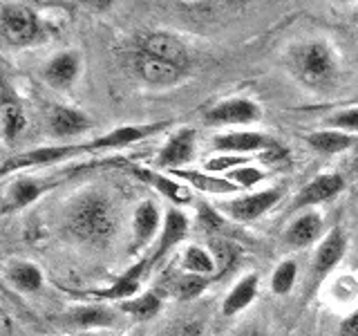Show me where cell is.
I'll return each instance as SVG.
<instances>
[{"label":"cell","mask_w":358,"mask_h":336,"mask_svg":"<svg viewBox=\"0 0 358 336\" xmlns=\"http://www.w3.org/2000/svg\"><path fill=\"white\" fill-rule=\"evenodd\" d=\"M70 227L81 240L103 242L117 227L115 211L101 195H87L76 204L70 218Z\"/></svg>","instance_id":"cell-1"},{"label":"cell","mask_w":358,"mask_h":336,"mask_svg":"<svg viewBox=\"0 0 358 336\" xmlns=\"http://www.w3.org/2000/svg\"><path fill=\"white\" fill-rule=\"evenodd\" d=\"M300 78L309 85L329 83L336 74V59L327 43H307L294 56Z\"/></svg>","instance_id":"cell-2"},{"label":"cell","mask_w":358,"mask_h":336,"mask_svg":"<svg viewBox=\"0 0 358 336\" xmlns=\"http://www.w3.org/2000/svg\"><path fill=\"white\" fill-rule=\"evenodd\" d=\"M0 29L3 36L16 45V48H25V45L34 43L41 31L38 18L29 7L22 5H5L0 11Z\"/></svg>","instance_id":"cell-3"},{"label":"cell","mask_w":358,"mask_h":336,"mask_svg":"<svg viewBox=\"0 0 358 336\" xmlns=\"http://www.w3.org/2000/svg\"><path fill=\"white\" fill-rule=\"evenodd\" d=\"M132 65H134V72H137L145 83L159 85V88L175 85L179 81V76H182V70H179V67L157 59V56L143 52V50H139L132 56Z\"/></svg>","instance_id":"cell-4"},{"label":"cell","mask_w":358,"mask_h":336,"mask_svg":"<svg viewBox=\"0 0 358 336\" xmlns=\"http://www.w3.org/2000/svg\"><path fill=\"white\" fill-rule=\"evenodd\" d=\"M260 106L249 99H229L206 112V123H251L260 119Z\"/></svg>","instance_id":"cell-5"},{"label":"cell","mask_w":358,"mask_h":336,"mask_svg":"<svg viewBox=\"0 0 358 336\" xmlns=\"http://www.w3.org/2000/svg\"><path fill=\"white\" fill-rule=\"evenodd\" d=\"M139 50L179 67V70H184L188 63V52L184 48V43L171 36V34H148V36L141 38Z\"/></svg>","instance_id":"cell-6"},{"label":"cell","mask_w":358,"mask_h":336,"mask_svg":"<svg viewBox=\"0 0 358 336\" xmlns=\"http://www.w3.org/2000/svg\"><path fill=\"white\" fill-rule=\"evenodd\" d=\"M85 150V144H78V146H52V148H38V150H29V153H22L7 160L3 164V173H11V171H18V168H27V166H43V164H52V162H61L65 157H72L76 153H83Z\"/></svg>","instance_id":"cell-7"},{"label":"cell","mask_w":358,"mask_h":336,"mask_svg":"<svg viewBox=\"0 0 358 336\" xmlns=\"http://www.w3.org/2000/svg\"><path fill=\"white\" fill-rule=\"evenodd\" d=\"M280 197H282V193H280L278 188H268V190H260V193L233 200L229 204H222V206H227V211L233 218L249 222V220L260 218L262 213H266L271 206H275Z\"/></svg>","instance_id":"cell-8"},{"label":"cell","mask_w":358,"mask_h":336,"mask_svg":"<svg viewBox=\"0 0 358 336\" xmlns=\"http://www.w3.org/2000/svg\"><path fill=\"white\" fill-rule=\"evenodd\" d=\"M166 128V123H150V126H123L117 128L103 137H96L92 141L85 144V150H101V148H121V146H128L132 141H139L150 137V134L159 132Z\"/></svg>","instance_id":"cell-9"},{"label":"cell","mask_w":358,"mask_h":336,"mask_svg":"<svg viewBox=\"0 0 358 336\" xmlns=\"http://www.w3.org/2000/svg\"><path fill=\"white\" fill-rule=\"evenodd\" d=\"M341 190H343V177L341 175H334V173L318 175L298 193V197L294 200V209L320 204V202H327L334 195H338Z\"/></svg>","instance_id":"cell-10"},{"label":"cell","mask_w":358,"mask_h":336,"mask_svg":"<svg viewBox=\"0 0 358 336\" xmlns=\"http://www.w3.org/2000/svg\"><path fill=\"white\" fill-rule=\"evenodd\" d=\"M150 267V260H139L137 265H132L126 274H121L115 285H112L110 289H103V291H92L94 298H110V300H130L137 296V291L141 287V278L143 274L148 272Z\"/></svg>","instance_id":"cell-11"},{"label":"cell","mask_w":358,"mask_h":336,"mask_svg":"<svg viewBox=\"0 0 358 336\" xmlns=\"http://www.w3.org/2000/svg\"><path fill=\"white\" fill-rule=\"evenodd\" d=\"M345 249H347L345 233L341 229L329 231L327 238H324L320 242V246L316 249V255H313V274H316V276L329 274L331 269L343 260Z\"/></svg>","instance_id":"cell-12"},{"label":"cell","mask_w":358,"mask_h":336,"mask_svg":"<svg viewBox=\"0 0 358 336\" xmlns=\"http://www.w3.org/2000/svg\"><path fill=\"white\" fill-rule=\"evenodd\" d=\"M193 148H195V132L190 128H184L168 139L159 157H157V164L164 168H179L193 157Z\"/></svg>","instance_id":"cell-13"},{"label":"cell","mask_w":358,"mask_h":336,"mask_svg":"<svg viewBox=\"0 0 358 336\" xmlns=\"http://www.w3.org/2000/svg\"><path fill=\"white\" fill-rule=\"evenodd\" d=\"M186 231H188V220L184 213H179L175 209H171L166 213V220H164V233H162V240L157 251L150 258V265H159L162 258L173 249L175 244H179L186 238Z\"/></svg>","instance_id":"cell-14"},{"label":"cell","mask_w":358,"mask_h":336,"mask_svg":"<svg viewBox=\"0 0 358 336\" xmlns=\"http://www.w3.org/2000/svg\"><path fill=\"white\" fill-rule=\"evenodd\" d=\"M271 141H268L262 132H227L222 134V137L215 139V148L227 153V155H233V153H253V150H262V148H268Z\"/></svg>","instance_id":"cell-15"},{"label":"cell","mask_w":358,"mask_h":336,"mask_svg":"<svg viewBox=\"0 0 358 336\" xmlns=\"http://www.w3.org/2000/svg\"><path fill=\"white\" fill-rule=\"evenodd\" d=\"M257 283H260V276L257 274L244 276L240 283L229 291L227 298H224V302H222L224 316H233V314H238L244 307H249L257 296Z\"/></svg>","instance_id":"cell-16"},{"label":"cell","mask_w":358,"mask_h":336,"mask_svg":"<svg viewBox=\"0 0 358 336\" xmlns=\"http://www.w3.org/2000/svg\"><path fill=\"white\" fill-rule=\"evenodd\" d=\"M320 231H322V218L318 213H305V216L291 222V227L285 233V240L291 246H307L313 240H318Z\"/></svg>","instance_id":"cell-17"},{"label":"cell","mask_w":358,"mask_h":336,"mask_svg":"<svg viewBox=\"0 0 358 336\" xmlns=\"http://www.w3.org/2000/svg\"><path fill=\"white\" fill-rule=\"evenodd\" d=\"M78 67H81V63H78V56L72 54V52H65V54L54 56V59L48 63V67H45V78H48L52 85L65 88V85H70V83L76 81Z\"/></svg>","instance_id":"cell-18"},{"label":"cell","mask_w":358,"mask_h":336,"mask_svg":"<svg viewBox=\"0 0 358 336\" xmlns=\"http://www.w3.org/2000/svg\"><path fill=\"white\" fill-rule=\"evenodd\" d=\"M92 128L83 112L72 110V108H56L52 112V132L56 137H70V134H81L85 130Z\"/></svg>","instance_id":"cell-19"},{"label":"cell","mask_w":358,"mask_h":336,"mask_svg":"<svg viewBox=\"0 0 358 336\" xmlns=\"http://www.w3.org/2000/svg\"><path fill=\"white\" fill-rule=\"evenodd\" d=\"M175 177L179 179H186L190 186H195L197 190H204V193H217V195H224V193H235V190H240L238 184H233L231 179L227 177H217V175H210V173H195V171H171Z\"/></svg>","instance_id":"cell-20"},{"label":"cell","mask_w":358,"mask_h":336,"mask_svg":"<svg viewBox=\"0 0 358 336\" xmlns=\"http://www.w3.org/2000/svg\"><path fill=\"white\" fill-rule=\"evenodd\" d=\"M132 229H134V246H143L157 233V229H159V211H157L152 202H143L134 211Z\"/></svg>","instance_id":"cell-21"},{"label":"cell","mask_w":358,"mask_h":336,"mask_svg":"<svg viewBox=\"0 0 358 336\" xmlns=\"http://www.w3.org/2000/svg\"><path fill=\"white\" fill-rule=\"evenodd\" d=\"M7 280L16 289L38 291L43 285V274H41V269L31 262H14L7 269Z\"/></svg>","instance_id":"cell-22"},{"label":"cell","mask_w":358,"mask_h":336,"mask_svg":"<svg viewBox=\"0 0 358 336\" xmlns=\"http://www.w3.org/2000/svg\"><path fill=\"white\" fill-rule=\"evenodd\" d=\"M352 144H354V139L350 137V134L341 132V130H320V132L309 134L311 148H316L318 153H324V155L343 153V150L350 148Z\"/></svg>","instance_id":"cell-23"},{"label":"cell","mask_w":358,"mask_h":336,"mask_svg":"<svg viewBox=\"0 0 358 336\" xmlns=\"http://www.w3.org/2000/svg\"><path fill=\"white\" fill-rule=\"evenodd\" d=\"M159 307H162V300L157 294H152V291H145V294H139V296L121 302V309L130 314L132 318H139V321H148V318L157 316Z\"/></svg>","instance_id":"cell-24"},{"label":"cell","mask_w":358,"mask_h":336,"mask_svg":"<svg viewBox=\"0 0 358 336\" xmlns=\"http://www.w3.org/2000/svg\"><path fill=\"white\" fill-rule=\"evenodd\" d=\"M43 190H45V184L36 182V179H18L7 193V209H22L31 204L34 200L41 197Z\"/></svg>","instance_id":"cell-25"},{"label":"cell","mask_w":358,"mask_h":336,"mask_svg":"<svg viewBox=\"0 0 358 336\" xmlns=\"http://www.w3.org/2000/svg\"><path fill=\"white\" fill-rule=\"evenodd\" d=\"M0 123H3L5 141H14L16 134L25 128V115H22V108L16 101H11V99L3 101V106H0Z\"/></svg>","instance_id":"cell-26"},{"label":"cell","mask_w":358,"mask_h":336,"mask_svg":"<svg viewBox=\"0 0 358 336\" xmlns=\"http://www.w3.org/2000/svg\"><path fill=\"white\" fill-rule=\"evenodd\" d=\"M182 267L190 272V276H210L215 272V260L201 246H188L182 255Z\"/></svg>","instance_id":"cell-27"},{"label":"cell","mask_w":358,"mask_h":336,"mask_svg":"<svg viewBox=\"0 0 358 336\" xmlns=\"http://www.w3.org/2000/svg\"><path fill=\"white\" fill-rule=\"evenodd\" d=\"M139 175L145 179V182H150L157 190H159V193H164L166 197H171L173 202H177V204H186V202H190L188 188L184 184L175 182V179L157 175V173H145V171H139Z\"/></svg>","instance_id":"cell-28"},{"label":"cell","mask_w":358,"mask_h":336,"mask_svg":"<svg viewBox=\"0 0 358 336\" xmlns=\"http://www.w3.org/2000/svg\"><path fill=\"white\" fill-rule=\"evenodd\" d=\"M296 276H298V265L294 260L280 262L278 269L273 272V278H271V289L275 294H289L296 285Z\"/></svg>","instance_id":"cell-29"},{"label":"cell","mask_w":358,"mask_h":336,"mask_svg":"<svg viewBox=\"0 0 358 336\" xmlns=\"http://www.w3.org/2000/svg\"><path fill=\"white\" fill-rule=\"evenodd\" d=\"M74 323L81 328H94V325H110L112 323V312L103 307H81L72 312Z\"/></svg>","instance_id":"cell-30"},{"label":"cell","mask_w":358,"mask_h":336,"mask_svg":"<svg viewBox=\"0 0 358 336\" xmlns=\"http://www.w3.org/2000/svg\"><path fill=\"white\" fill-rule=\"evenodd\" d=\"M227 179H231V182L238 184L240 188H249V186L260 184L264 179V173L260 168H253V166H240V168H233L227 175Z\"/></svg>","instance_id":"cell-31"},{"label":"cell","mask_w":358,"mask_h":336,"mask_svg":"<svg viewBox=\"0 0 358 336\" xmlns=\"http://www.w3.org/2000/svg\"><path fill=\"white\" fill-rule=\"evenodd\" d=\"M208 285V278L206 276H184L182 280L177 283V296H182V298H195L199 296L201 291L206 289Z\"/></svg>","instance_id":"cell-32"},{"label":"cell","mask_w":358,"mask_h":336,"mask_svg":"<svg viewBox=\"0 0 358 336\" xmlns=\"http://www.w3.org/2000/svg\"><path fill=\"white\" fill-rule=\"evenodd\" d=\"M240 166H246V157H240V155H222V157H215V160H208L206 162V171H210V175H215L220 171L231 173L233 168H240Z\"/></svg>","instance_id":"cell-33"},{"label":"cell","mask_w":358,"mask_h":336,"mask_svg":"<svg viewBox=\"0 0 358 336\" xmlns=\"http://www.w3.org/2000/svg\"><path fill=\"white\" fill-rule=\"evenodd\" d=\"M329 126H334L336 130H352V132H358V108L336 112V115L329 119Z\"/></svg>","instance_id":"cell-34"},{"label":"cell","mask_w":358,"mask_h":336,"mask_svg":"<svg viewBox=\"0 0 358 336\" xmlns=\"http://www.w3.org/2000/svg\"><path fill=\"white\" fill-rule=\"evenodd\" d=\"M341 334L343 336H358V309L352 312L350 316L341 323Z\"/></svg>","instance_id":"cell-35"},{"label":"cell","mask_w":358,"mask_h":336,"mask_svg":"<svg viewBox=\"0 0 358 336\" xmlns=\"http://www.w3.org/2000/svg\"><path fill=\"white\" fill-rule=\"evenodd\" d=\"M238 336H266V334H262L260 330H253V328H251V330H242Z\"/></svg>","instance_id":"cell-36"},{"label":"cell","mask_w":358,"mask_h":336,"mask_svg":"<svg viewBox=\"0 0 358 336\" xmlns=\"http://www.w3.org/2000/svg\"><path fill=\"white\" fill-rule=\"evenodd\" d=\"M74 336H90V334H74Z\"/></svg>","instance_id":"cell-37"}]
</instances>
